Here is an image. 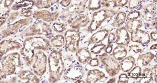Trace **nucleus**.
<instances>
[{
	"mask_svg": "<svg viewBox=\"0 0 157 83\" xmlns=\"http://www.w3.org/2000/svg\"><path fill=\"white\" fill-rule=\"evenodd\" d=\"M51 48V46L50 42L44 38L42 37L29 38L26 40L24 43L22 54L23 53L26 57L27 56L28 60H29V63H32L35 55V49L47 51Z\"/></svg>",
	"mask_w": 157,
	"mask_h": 83,
	"instance_id": "nucleus-1",
	"label": "nucleus"
},
{
	"mask_svg": "<svg viewBox=\"0 0 157 83\" xmlns=\"http://www.w3.org/2000/svg\"><path fill=\"white\" fill-rule=\"evenodd\" d=\"M50 83L58 81L64 72V65L62 60V55L59 51H54L48 57Z\"/></svg>",
	"mask_w": 157,
	"mask_h": 83,
	"instance_id": "nucleus-2",
	"label": "nucleus"
},
{
	"mask_svg": "<svg viewBox=\"0 0 157 83\" xmlns=\"http://www.w3.org/2000/svg\"><path fill=\"white\" fill-rule=\"evenodd\" d=\"M117 11L113 9H103L93 13V18L90 25L88 28V31H95L101 26L102 23L108 18L113 17L117 14Z\"/></svg>",
	"mask_w": 157,
	"mask_h": 83,
	"instance_id": "nucleus-3",
	"label": "nucleus"
},
{
	"mask_svg": "<svg viewBox=\"0 0 157 83\" xmlns=\"http://www.w3.org/2000/svg\"><path fill=\"white\" fill-rule=\"evenodd\" d=\"M99 59L110 77H114L119 73L121 66L113 57L105 53L99 55Z\"/></svg>",
	"mask_w": 157,
	"mask_h": 83,
	"instance_id": "nucleus-4",
	"label": "nucleus"
},
{
	"mask_svg": "<svg viewBox=\"0 0 157 83\" xmlns=\"http://www.w3.org/2000/svg\"><path fill=\"white\" fill-rule=\"evenodd\" d=\"M66 48L68 51L76 52L79 49L80 35L76 29H70L65 33Z\"/></svg>",
	"mask_w": 157,
	"mask_h": 83,
	"instance_id": "nucleus-5",
	"label": "nucleus"
},
{
	"mask_svg": "<svg viewBox=\"0 0 157 83\" xmlns=\"http://www.w3.org/2000/svg\"><path fill=\"white\" fill-rule=\"evenodd\" d=\"M46 55L41 51L37 52L35 55V62L32 66L35 74L42 76L46 71Z\"/></svg>",
	"mask_w": 157,
	"mask_h": 83,
	"instance_id": "nucleus-6",
	"label": "nucleus"
},
{
	"mask_svg": "<svg viewBox=\"0 0 157 83\" xmlns=\"http://www.w3.org/2000/svg\"><path fill=\"white\" fill-rule=\"evenodd\" d=\"M20 57L17 54H11L7 56L2 62L3 72L6 75H10L15 72V66H18Z\"/></svg>",
	"mask_w": 157,
	"mask_h": 83,
	"instance_id": "nucleus-7",
	"label": "nucleus"
},
{
	"mask_svg": "<svg viewBox=\"0 0 157 83\" xmlns=\"http://www.w3.org/2000/svg\"><path fill=\"white\" fill-rule=\"evenodd\" d=\"M48 31H50V26L42 22H38L27 29L25 33L27 36H33L42 35Z\"/></svg>",
	"mask_w": 157,
	"mask_h": 83,
	"instance_id": "nucleus-8",
	"label": "nucleus"
},
{
	"mask_svg": "<svg viewBox=\"0 0 157 83\" xmlns=\"http://www.w3.org/2000/svg\"><path fill=\"white\" fill-rule=\"evenodd\" d=\"M131 40L134 42L146 45L150 42L151 38L147 32L138 29L131 33Z\"/></svg>",
	"mask_w": 157,
	"mask_h": 83,
	"instance_id": "nucleus-9",
	"label": "nucleus"
},
{
	"mask_svg": "<svg viewBox=\"0 0 157 83\" xmlns=\"http://www.w3.org/2000/svg\"><path fill=\"white\" fill-rule=\"evenodd\" d=\"M116 40L115 42L117 45L128 46L130 42V36L127 29L124 27L118 28L116 31Z\"/></svg>",
	"mask_w": 157,
	"mask_h": 83,
	"instance_id": "nucleus-10",
	"label": "nucleus"
},
{
	"mask_svg": "<svg viewBox=\"0 0 157 83\" xmlns=\"http://www.w3.org/2000/svg\"><path fill=\"white\" fill-rule=\"evenodd\" d=\"M83 70L81 67L72 66L67 70L64 77L70 80H77L83 77Z\"/></svg>",
	"mask_w": 157,
	"mask_h": 83,
	"instance_id": "nucleus-11",
	"label": "nucleus"
},
{
	"mask_svg": "<svg viewBox=\"0 0 157 83\" xmlns=\"http://www.w3.org/2000/svg\"><path fill=\"white\" fill-rule=\"evenodd\" d=\"M105 73L98 69H92L88 72L86 78V83H94L105 78Z\"/></svg>",
	"mask_w": 157,
	"mask_h": 83,
	"instance_id": "nucleus-12",
	"label": "nucleus"
},
{
	"mask_svg": "<svg viewBox=\"0 0 157 83\" xmlns=\"http://www.w3.org/2000/svg\"><path fill=\"white\" fill-rule=\"evenodd\" d=\"M109 31L107 29H104L94 33L88 41L89 44H97L100 43L105 39L108 35Z\"/></svg>",
	"mask_w": 157,
	"mask_h": 83,
	"instance_id": "nucleus-13",
	"label": "nucleus"
},
{
	"mask_svg": "<svg viewBox=\"0 0 157 83\" xmlns=\"http://www.w3.org/2000/svg\"><path fill=\"white\" fill-rule=\"evenodd\" d=\"M135 63L136 60L133 57H125L122 60H120L119 64L121 66V69H122L123 72H129L133 68Z\"/></svg>",
	"mask_w": 157,
	"mask_h": 83,
	"instance_id": "nucleus-14",
	"label": "nucleus"
},
{
	"mask_svg": "<svg viewBox=\"0 0 157 83\" xmlns=\"http://www.w3.org/2000/svg\"><path fill=\"white\" fill-rule=\"evenodd\" d=\"M58 16V13H50L47 11L36 12L33 14V17L36 18L43 19L46 22H52L56 20Z\"/></svg>",
	"mask_w": 157,
	"mask_h": 83,
	"instance_id": "nucleus-15",
	"label": "nucleus"
},
{
	"mask_svg": "<svg viewBox=\"0 0 157 83\" xmlns=\"http://www.w3.org/2000/svg\"><path fill=\"white\" fill-rule=\"evenodd\" d=\"M76 57L78 59L79 63L82 64H86L92 58V55L90 52L87 49L82 48L78 49L76 52Z\"/></svg>",
	"mask_w": 157,
	"mask_h": 83,
	"instance_id": "nucleus-16",
	"label": "nucleus"
},
{
	"mask_svg": "<svg viewBox=\"0 0 157 83\" xmlns=\"http://www.w3.org/2000/svg\"><path fill=\"white\" fill-rule=\"evenodd\" d=\"M20 47V45L19 43L13 41L5 40L0 44V55H4L10 50L14 49V48H18Z\"/></svg>",
	"mask_w": 157,
	"mask_h": 83,
	"instance_id": "nucleus-17",
	"label": "nucleus"
},
{
	"mask_svg": "<svg viewBox=\"0 0 157 83\" xmlns=\"http://www.w3.org/2000/svg\"><path fill=\"white\" fill-rule=\"evenodd\" d=\"M89 22L90 18L88 17L87 14H82L73 21L71 26L72 28L79 29L87 26Z\"/></svg>",
	"mask_w": 157,
	"mask_h": 83,
	"instance_id": "nucleus-18",
	"label": "nucleus"
},
{
	"mask_svg": "<svg viewBox=\"0 0 157 83\" xmlns=\"http://www.w3.org/2000/svg\"><path fill=\"white\" fill-rule=\"evenodd\" d=\"M127 55V50L124 46L118 45L113 51V57L117 61L122 60Z\"/></svg>",
	"mask_w": 157,
	"mask_h": 83,
	"instance_id": "nucleus-19",
	"label": "nucleus"
},
{
	"mask_svg": "<svg viewBox=\"0 0 157 83\" xmlns=\"http://www.w3.org/2000/svg\"><path fill=\"white\" fill-rule=\"evenodd\" d=\"M154 57L155 55L153 53L151 52H148L140 55L137 59V62H138V64L143 66H146L151 62Z\"/></svg>",
	"mask_w": 157,
	"mask_h": 83,
	"instance_id": "nucleus-20",
	"label": "nucleus"
},
{
	"mask_svg": "<svg viewBox=\"0 0 157 83\" xmlns=\"http://www.w3.org/2000/svg\"><path fill=\"white\" fill-rule=\"evenodd\" d=\"M154 77L153 71L150 68H145L143 72L141 74L140 79L138 83H151Z\"/></svg>",
	"mask_w": 157,
	"mask_h": 83,
	"instance_id": "nucleus-21",
	"label": "nucleus"
},
{
	"mask_svg": "<svg viewBox=\"0 0 157 83\" xmlns=\"http://www.w3.org/2000/svg\"><path fill=\"white\" fill-rule=\"evenodd\" d=\"M143 26L142 21L138 20H128L126 24V27L127 31L129 33H132L133 32L137 31Z\"/></svg>",
	"mask_w": 157,
	"mask_h": 83,
	"instance_id": "nucleus-22",
	"label": "nucleus"
},
{
	"mask_svg": "<svg viewBox=\"0 0 157 83\" xmlns=\"http://www.w3.org/2000/svg\"><path fill=\"white\" fill-rule=\"evenodd\" d=\"M143 11L146 20H151L156 15V7L153 5H149L146 6Z\"/></svg>",
	"mask_w": 157,
	"mask_h": 83,
	"instance_id": "nucleus-23",
	"label": "nucleus"
},
{
	"mask_svg": "<svg viewBox=\"0 0 157 83\" xmlns=\"http://www.w3.org/2000/svg\"><path fill=\"white\" fill-rule=\"evenodd\" d=\"M125 19H126V14L125 12H120L117 14L116 17L114 21L113 22L111 23V25L114 27H119L124 23Z\"/></svg>",
	"mask_w": 157,
	"mask_h": 83,
	"instance_id": "nucleus-24",
	"label": "nucleus"
},
{
	"mask_svg": "<svg viewBox=\"0 0 157 83\" xmlns=\"http://www.w3.org/2000/svg\"><path fill=\"white\" fill-rule=\"evenodd\" d=\"M21 77L22 79L28 80L27 82L29 83H39L40 80L37 77L33 74L32 72L29 71H25L22 73V74L21 75Z\"/></svg>",
	"mask_w": 157,
	"mask_h": 83,
	"instance_id": "nucleus-25",
	"label": "nucleus"
},
{
	"mask_svg": "<svg viewBox=\"0 0 157 83\" xmlns=\"http://www.w3.org/2000/svg\"><path fill=\"white\" fill-rule=\"evenodd\" d=\"M51 44L56 48H60L63 46L65 43V39L62 35L56 36L51 41Z\"/></svg>",
	"mask_w": 157,
	"mask_h": 83,
	"instance_id": "nucleus-26",
	"label": "nucleus"
},
{
	"mask_svg": "<svg viewBox=\"0 0 157 83\" xmlns=\"http://www.w3.org/2000/svg\"><path fill=\"white\" fill-rule=\"evenodd\" d=\"M85 5L83 2H81L79 4H75L73 5L70 6L67 9V11L70 13H80L84 11Z\"/></svg>",
	"mask_w": 157,
	"mask_h": 83,
	"instance_id": "nucleus-27",
	"label": "nucleus"
},
{
	"mask_svg": "<svg viewBox=\"0 0 157 83\" xmlns=\"http://www.w3.org/2000/svg\"><path fill=\"white\" fill-rule=\"evenodd\" d=\"M142 74V68L139 66H136L128 72V75L129 77L134 79H138L140 77Z\"/></svg>",
	"mask_w": 157,
	"mask_h": 83,
	"instance_id": "nucleus-28",
	"label": "nucleus"
},
{
	"mask_svg": "<svg viewBox=\"0 0 157 83\" xmlns=\"http://www.w3.org/2000/svg\"><path fill=\"white\" fill-rule=\"evenodd\" d=\"M101 0H90L88 9L91 11H96L101 7Z\"/></svg>",
	"mask_w": 157,
	"mask_h": 83,
	"instance_id": "nucleus-29",
	"label": "nucleus"
},
{
	"mask_svg": "<svg viewBox=\"0 0 157 83\" xmlns=\"http://www.w3.org/2000/svg\"><path fill=\"white\" fill-rule=\"evenodd\" d=\"M105 45L103 43H98L95 44L92 48L90 49V52L94 55H98L102 50H103L105 47Z\"/></svg>",
	"mask_w": 157,
	"mask_h": 83,
	"instance_id": "nucleus-30",
	"label": "nucleus"
},
{
	"mask_svg": "<svg viewBox=\"0 0 157 83\" xmlns=\"http://www.w3.org/2000/svg\"><path fill=\"white\" fill-rule=\"evenodd\" d=\"M53 28L56 32L61 33L66 30V26L64 23H55L53 25Z\"/></svg>",
	"mask_w": 157,
	"mask_h": 83,
	"instance_id": "nucleus-31",
	"label": "nucleus"
},
{
	"mask_svg": "<svg viewBox=\"0 0 157 83\" xmlns=\"http://www.w3.org/2000/svg\"><path fill=\"white\" fill-rule=\"evenodd\" d=\"M141 2V0H128L129 8L133 9L138 7Z\"/></svg>",
	"mask_w": 157,
	"mask_h": 83,
	"instance_id": "nucleus-32",
	"label": "nucleus"
},
{
	"mask_svg": "<svg viewBox=\"0 0 157 83\" xmlns=\"http://www.w3.org/2000/svg\"><path fill=\"white\" fill-rule=\"evenodd\" d=\"M140 12L133 11L129 13L126 18L127 20H131L137 19V18L140 17Z\"/></svg>",
	"mask_w": 157,
	"mask_h": 83,
	"instance_id": "nucleus-33",
	"label": "nucleus"
},
{
	"mask_svg": "<svg viewBox=\"0 0 157 83\" xmlns=\"http://www.w3.org/2000/svg\"><path fill=\"white\" fill-rule=\"evenodd\" d=\"M129 52H133L134 54H138V53H140L143 52V49L142 48L140 47L139 45L137 44H135V45H132L130 47V50Z\"/></svg>",
	"mask_w": 157,
	"mask_h": 83,
	"instance_id": "nucleus-34",
	"label": "nucleus"
},
{
	"mask_svg": "<svg viewBox=\"0 0 157 83\" xmlns=\"http://www.w3.org/2000/svg\"><path fill=\"white\" fill-rule=\"evenodd\" d=\"M128 0H114V7H123L128 3Z\"/></svg>",
	"mask_w": 157,
	"mask_h": 83,
	"instance_id": "nucleus-35",
	"label": "nucleus"
},
{
	"mask_svg": "<svg viewBox=\"0 0 157 83\" xmlns=\"http://www.w3.org/2000/svg\"><path fill=\"white\" fill-rule=\"evenodd\" d=\"M89 65L91 66H97L99 65V59L98 58H91L90 60L88 62Z\"/></svg>",
	"mask_w": 157,
	"mask_h": 83,
	"instance_id": "nucleus-36",
	"label": "nucleus"
},
{
	"mask_svg": "<svg viewBox=\"0 0 157 83\" xmlns=\"http://www.w3.org/2000/svg\"><path fill=\"white\" fill-rule=\"evenodd\" d=\"M118 83H127L129 82V77L127 75L125 74H122L119 77Z\"/></svg>",
	"mask_w": 157,
	"mask_h": 83,
	"instance_id": "nucleus-37",
	"label": "nucleus"
},
{
	"mask_svg": "<svg viewBox=\"0 0 157 83\" xmlns=\"http://www.w3.org/2000/svg\"><path fill=\"white\" fill-rule=\"evenodd\" d=\"M108 44H111L112 43L115 42L116 40V35L111 32L109 33V35H108Z\"/></svg>",
	"mask_w": 157,
	"mask_h": 83,
	"instance_id": "nucleus-38",
	"label": "nucleus"
},
{
	"mask_svg": "<svg viewBox=\"0 0 157 83\" xmlns=\"http://www.w3.org/2000/svg\"><path fill=\"white\" fill-rule=\"evenodd\" d=\"M105 52L107 54H110L111 52H112V46L111 44H108L107 46H105Z\"/></svg>",
	"mask_w": 157,
	"mask_h": 83,
	"instance_id": "nucleus-39",
	"label": "nucleus"
},
{
	"mask_svg": "<svg viewBox=\"0 0 157 83\" xmlns=\"http://www.w3.org/2000/svg\"><path fill=\"white\" fill-rule=\"evenodd\" d=\"M71 2V0H63L62 1L61 4L64 7H68Z\"/></svg>",
	"mask_w": 157,
	"mask_h": 83,
	"instance_id": "nucleus-40",
	"label": "nucleus"
},
{
	"mask_svg": "<svg viewBox=\"0 0 157 83\" xmlns=\"http://www.w3.org/2000/svg\"><path fill=\"white\" fill-rule=\"evenodd\" d=\"M151 40L154 41H157V32H152L151 33Z\"/></svg>",
	"mask_w": 157,
	"mask_h": 83,
	"instance_id": "nucleus-41",
	"label": "nucleus"
},
{
	"mask_svg": "<svg viewBox=\"0 0 157 83\" xmlns=\"http://www.w3.org/2000/svg\"><path fill=\"white\" fill-rule=\"evenodd\" d=\"M12 1H13V0H6L5 5H6V7L10 6L11 4L12 3Z\"/></svg>",
	"mask_w": 157,
	"mask_h": 83,
	"instance_id": "nucleus-42",
	"label": "nucleus"
},
{
	"mask_svg": "<svg viewBox=\"0 0 157 83\" xmlns=\"http://www.w3.org/2000/svg\"><path fill=\"white\" fill-rule=\"evenodd\" d=\"M116 78H115V77L111 79L110 80L108 81L107 83H115L116 82Z\"/></svg>",
	"mask_w": 157,
	"mask_h": 83,
	"instance_id": "nucleus-43",
	"label": "nucleus"
},
{
	"mask_svg": "<svg viewBox=\"0 0 157 83\" xmlns=\"http://www.w3.org/2000/svg\"><path fill=\"white\" fill-rule=\"evenodd\" d=\"M151 50H154V49H157V44H153V46H151Z\"/></svg>",
	"mask_w": 157,
	"mask_h": 83,
	"instance_id": "nucleus-44",
	"label": "nucleus"
},
{
	"mask_svg": "<svg viewBox=\"0 0 157 83\" xmlns=\"http://www.w3.org/2000/svg\"><path fill=\"white\" fill-rule=\"evenodd\" d=\"M5 21V19L4 20L3 18H0V26H1V25H2V24L4 23Z\"/></svg>",
	"mask_w": 157,
	"mask_h": 83,
	"instance_id": "nucleus-45",
	"label": "nucleus"
},
{
	"mask_svg": "<svg viewBox=\"0 0 157 83\" xmlns=\"http://www.w3.org/2000/svg\"><path fill=\"white\" fill-rule=\"evenodd\" d=\"M76 83H85V81H83V80H82L81 79H78V80H77L76 81Z\"/></svg>",
	"mask_w": 157,
	"mask_h": 83,
	"instance_id": "nucleus-46",
	"label": "nucleus"
},
{
	"mask_svg": "<svg viewBox=\"0 0 157 83\" xmlns=\"http://www.w3.org/2000/svg\"><path fill=\"white\" fill-rule=\"evenodd\" d=\"M0 74H1V68H0Z\"/></svg>",
	"mask_w": 157,
	"mask_h": 83,
	"instance_id": "nucleus-47",
	"label": "nucleus"
},
{
	"mask_svg": "<svg viewBox=\"0 0 157 83\" xmlns=\"http://www.w3.org/2000/svg\"><path fill=\"white\" fill-rule=\"evenodd\" d=\"M76 1H79V0H76Z\"/></svg>",
	"mask_w": 157,
	"mask_h": 83,
	"instance_id": "nucleus-48",
	"label": "nucleus"
}]
</instances>
